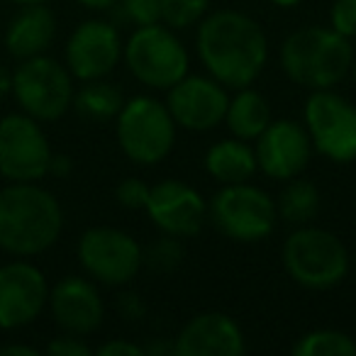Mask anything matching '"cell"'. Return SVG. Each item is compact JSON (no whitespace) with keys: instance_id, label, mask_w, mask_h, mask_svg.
Listing matches in <instances>:
<instances>
[{"instance_id":"cell-39","label":"cell","mask_w":356,"mask_h":356,"mask_svg":"<svg viewBox=\"0 0 356 356\" xmlns=\"http://www.w3.org/2000/svg\"><path fill=\"white\" fill-rule=\"evenodd\" d=\"M15 6H35V3H49V0H10Z\"/></svg>"},{"instance_id":"cell-16","label":"cell","mask_w":356,"mask_h":356,"mask_svg":"<svg viewBox=\"0 0 356 356\" xmlns=\"http://www.w3.org/2000/svg\"><path fill=\"white\" fill-rule=\"evenodd\" d=\"M147 215L159 232L173 234V237H195L208 220V203L193 186L166 178L149 188Z\"/></svg>"},{"instance_id":"cell-30","label":"cell","mask_w":356,"mask_h":356,"mask_svg":"<svg viewBox=\"0 0 356 356\" xmlns=\"http://www.w3.org/2000/svg\"><path fill=\"white\" fill-rule=\"evenodd\" d=\"M47 354H51V356H90L93 349L86 344L83 337L69 334V332H66V334L56 337V339H51L49 344H47Z\"/></svg>"},{"instance_id":"cell-31","label":"cell","mask_w":356,"mask_h":356,"mask_svg":"<svg viewBox=\"0 0 356 356\" xmlns=\"http://www.w3.org/2000/svg\"><path fill=\"white\" fill-rule=\"evenodd\" d=\"M115 307H118L120 317L124 322H139L147 317V302L142 300V296L134 291H122L115 300Z\"/></svg>"},{"instance_id":"cell-24","label":"cell","mask_w":356,"mask_h":356,"mask_svg":"<svg viewBox=\"0 0 356 356\" xmlns=\"http://www.w3.org/2000/svg\"><path fill=\"white\" fill-rule=\"evenodd\" d=\"M293 354L296 356H354L356 354V341L351 339L346 332L339 330H312L307 334L298 337L293 344Z\"/></svg>"},{"instance_id":"cell-23","label":"cell","mask_w":356,"mask_h":356,"mask_svg":"<svg viewBox=\"0 0 356 356\" xmlns=\"http://www.w3.org/2000/svg\"><path fill=\"white\" fill-rule=\"evenodd\" d=\"M124 105V95L118 86L108 83L105 79L83 81L79 90L74 93L76 113L88 122H105V120H115L118 113Z\"/></svg>"},{"instance_id":"cell-2","label":"cell","mask_w":356,"mask_h":356,"mask_svg":"<svg viewBox=\"0 0 356 356\" xmlns=\"http://www.w3.org/2000/svg\"><path fill=\"white\" fill-rule=\"evenodd\" d=\"M64 229V210L54 193L37 184L0 188V249L30 259L56 244Z\"/></svg>"},{"instance_id":"cell-26","label":"cell","mask_w":356,"mask_h":356,"mask_svg":"<svg viewBox=\"0 0 356 356\" xmlns=\"http://www.w3.org/2000/svg\"><path fill=\"white\" fill-rule=\"evenodd\" d=\"M210 0H161V22L171 30L193 27L208 15Z\"/></svg>"},{"instance_id":"cell-18","label":"cell","mask_w":356,"mask_h":356,"mask_svg":"<svg viewBox=\"0 0 356 356\" xmlns=\"http://www.w3.org/2000/svg\"><path fill=\"white\" fill-rule=\"evenodd\" d=\"M244 349L242 327L218 310L195 315L173 337L176 356H239Z\"/></svg>"},{"instance_id":"cell-8","label":"cell","mask_w":356,"mask_h":356,"mask_svg":"<svg viewBox=\"0 0 356 356\" xmlns=\"http://www.w3.org/2000/svg\"><path fill=\"white\" fill-rule=\"evenodd\" d=\"M74 76L51 56H30L13 71V95L37 122H54L74 105Z\"/></svg>"},{"instance_id":"cell-13","label":"cell","mask_w":356,"mask_h":356,"mask_svg":"<svg viewBox=\"0 0 356 356\" xmlns=\"http://www.w3.org/2000/svg\"><path fill=\"white\" fill-rule=\"evenodd\" d=\"M122 49V37L115 22L86 20L66 42V69L79 81L105 79L120 64Z\"/></svg>"},{"instance_id":"cell-12","label":"cell","mask_w":356,"mask_h":356,"mask_svg":"<svg viewBox=\"0 0 356 356\" xmlns=\"http://www.w3.org/2000/svg\"><path fill=\"white\" fill-rule=\"evenodd\" d=\"M229 95L213 76H191L173 83L166 95V108L173 122L188 132H210L225 122Z\"/></svg>"},{"instance_id":"cell-27","label":"cell","mask_w":356,"mask_h":356,"mask_svg":"<svg viewBox=\"0 0 356 356\" xmlns=\"http://www.w3.org/2000/svg\"><path fill=\"white\" fill-rule=\"evenodd\" d=\"M120 20L132 22L134 27L161 22V0H120L113 8Z\"/></svg>"},{"instance_id":"cell-1","label":"cell","mask_w":356,"mask_h":356,"mask_svg":"<svg viewBox=\"0 0 356 356\" xmlns=\"http://www.w3.org/2000/svg\"><path fill=\"white\" fill-rule=\"evenodd\" d=\"M198 59L208 76L225 88H247L268 61V37L254 17L242 10H215L198 22Z\"/></svg>"},{"instance_id":"cell-34","label":"cell","mask_w":356,"mask_h":356,"mask_svg":"<svg viewBox=\"0 0 356 356\" xmlns=\"http://www.w3.org/2000/svg\"><path fill=\"white\" fill-rule=\"evenodd\" d=\"M40 351L30 344H6L0 346V356H37Z\"/></svg>"},{"instance_id":"cell-29","label":"cell","mask_w":356,"mask_h":356,"mask_svg":"<svg viewBox=\"0 0 356 356\" xmlns=\"http://www.w3.org/2000/svg\"><path fill=\"white\" fill-rule=\"evenodd\" d=\"M330 27L346 40L356 37V0H334L330 8Z\"/></svg>"},{"instance_id":"cell-20","label":"cell","mask_w":356,"mask_h":356,"mask_svg":"<svg viewBox=\"0 0 356 356\" xmlns=\"http://www.w3.org/2000/svg\"><path fill=\"white\" fill-rule=\"evenodd\" d=\"M205 171L215 178L220 186L244 184L259 171L254 147H249L244 139H222L215 142L205 154Z\"/></svg>"},{"instance_id":"cell-19","label":"cell","mask_w":356,"mask_h":356,"mask_svg":"<svg viewBox=\"0 0 356 356\" xmlns=\"http://www.w3.org/2000/svg\"><path fill=\"white\" fill-rule=\"evenodd\" d=\"M56 37V17L47 3L22 6L6 30V49L15 59L44 54Z\"/></svg>"},{"instance_id":"cell-32","label":"cell","mask_w":356,"mask_h":356,"mask_svg":"<svg viewBox=\"0 0 356 356\" xmlns=\"http://www.w3.org/2000/svg\"><path fill=\"white\" fill-rule=\"evenodd\" d=\"M98 356H144V346L127 339H108L95 349Z\"/></svg>"},{"instance_id":"cell-3","label":"cell","mask_w":356,"mask_h":356,"mask_svg":"<svg viewBox=\"0 0 356 356\" xmlns=\"http://www.w3.org/2000/svg\"><path fill=\"white\" fill-rule=\"evenodd\" d=\"M354 47L332 27H300L281 47V66L293 83L302 88H334L351 71Z\"/></svg>"},{"instance_id":"cell-22","label":"cell","mask_w":356,"mask_h":356,"mask_svg":"<svg viewBox=\"0 0 356 356\" xmlns=\"http://www.w3.org/2000/svg\"><path fill=\"white\" fill-rule=\"evenodd\" d=\"M322 205V195L312 181L307 178H291L283 186L281 195L276 198V210L278 218L283 222L293 225V227H300V225H310L317 218Z\"/></svg>"},{"instance_id":"cell-10","label":"cell","mask_w":356,"mask_h":356,"mask_svg":"<svg viewBox=\"0 0 356 356\" xmlns=\"http://www.w3.org/2000/svg\"><path fill=\"white\" fill-rule=\"evenodd\" d=\"M312 149L334 163L356 161V105L332 88L312 90L305 103Z\"/></svg>"},{"instance_id":"cell-36","label":"cell","mask_w":356,"mask_h":356,"mask_svg":"<svg viewBox=\"0 0 356 356\" xmlns=\"http://www.w3.org/2000/svg\"><path fill=\"white\" fill-rule=\"evenodd\" d=\"M8 93H13V71L0 64V98H6Z\"/></svg>"},{"instance_id":"cell-33","label":"cell","mask_w":356,"mask_h":356,"mask_svg":"<svg viewBox=\"0 0 356 356\" xmlns=\"http://www.w3.org/2000/svg\"><path fill=\"white\" fill-rule=\"evenodd\" d=\"M71 171H74V161H71L69 154H51V161H49V176L66 178Z\"/></svg>"},{"instance_id":"cell-28","label":"cell","mask_w":356,"mask_h":356,"mask_svg":"<svg viewBox=\"0 0 356 356\" xmlns=\"http://www.w3.org/2000/svg\"><path fill=\"white\" fill-rule=\"evenodd\" d=\"M149 188L137 176H129L124 181H120L118 188H115V200L120 203V208L124 210H144L147 208V200H149Z\"/></svg>"},{"instance_id":"cell-37","label":"cell","mask_w":356,"mask_h":356,"mask_svg":"<svg viewBox=\"0 0 356 356\" xmlns=\"http://www.w3.org/2000/svg\"><path fill=\"white\" fill-rule=\"evenodd\" d=\"M81 6L90 8V10H113L120 0H79Z\"/></svg>"},{"instance_id":"cell-40","label":"cell","mask_w":356,"mask_h":356,"mask_svg":"<svg viewBox=\"0 0 356 356\" xmlns=\"http://www.w3.org/2000/svg\"><path fill=\"white\" fill-rule=\"evenodd\" d=\"M351 76H354V81H356V56H354V64H351Z\"/></svg>"},{"instance_id":"cell-4","label":"cell","mask_w":356,"mask_h":356,"mask_svg":"<svg viewBox=\"0 0 356 356\" xmlns=\"http://www.w3.org/2000/svg\"><path fill=\"white\" fill-rule=\"evenodd\" d=\"M286 273L307 291H330L349 273V252L334 232L312 225L296 227L283 242Z\"/></svg>"},{"instance_id":"cell-21","label":"cell","mask_w":356,"mask_h":356,"mask_svg":"<svg viewBox=\"0 0 356 356\" xmlns=\"http://www.w3.org/2000/svg\"><path fill=\"white\" fill-rule=\"evenodd\" d=\"M271 120V105L252 86L239 88L237 95L229 98L227 113H225V122H227L229 132L244 142H254L268 127Z\"/></svg>"},{"instance_id":"cell-7","label":"cell","mask_w":356,"mask_h":356,"mask_svg":"<svg viewBox=\"0 0 356 356\" xmlns=\"http://www.w3.org/2000/svg\"><path fill=\"white\" fill-rule=\"evenodd\" d=\"M208 218L218 232L232 242L254 244L266 239L276 229L278 210L276 200L259 186L229 184L220 186L208 203Z\"/></svg>"},{"instance_id":"cell-11","label":"cell","mask_w":356,"mask_h":356,"mask_svg":"<svg viewBox=\"0 0 356 356\" xmlns=\"http://www.w3.org/2000/svg\"><path fill=\"white\" fill-rule=\"evenodd\" d=\"M51 147L42 124L25 113L0 120V176L10 184H37L49 173Z\"/></svg>"},{"instance_id":"cell-38","label":"cell","mask_w":356,"mask_h":356,"mask_svg":"<svg viewBox=\"0 0 356 356\" xmlns=\"http://www.w3.org/2000/svg\"><path fill=\"white\" fill-rule=\"evenodd\" d=\"M271 3L278 8H296V6H300L302 0H271Z\"/></svg>"},{"instance_id":"cell-5","label":"cell","mask_w":356,"mask_h":356,"mask_svg":"<svg viewBox=\"0 0 356 356\" xmlns=\"http://www.w3.org/2000/svg\"><path fill=\"white\" fill-rule=\"evenodd\" d=\"M176 129L166 103L154 95H134L124 100L115 118V137L122 154L137 166H156L171 154Z\"/></svg>"},{"instance_id":"cell-15","label":"cell","mask_w":356,"mask_h":356,"mask_svg":"<svg viewBox=\"0 0 356 356\" xmlns=\"http://www.w3.org/2000/svg\"><path fill=\"white\" fill-rule=\"evenodd\" d=\"M49 300L47 276L30 261L0 266V330H20L42 315Z\"/></svg>"},{"instance_id":"cell-17","label":"cell","mask_w":356,"mask_h":356,"mask_svg":"<svg viewBox=\"0 0 356 356\" xmlns=\"http://www.w3.org/2000/svg\"><path fill=\"white\" fill-rule=\"evenodd\" d=\"M54 322L69 334L88 337L100 330L105 320V302L100 291L90 278L83 276H66L49 288V300Z\"/></svg>"},{"instance_id":"cell-6","label":"cell","mask_w":356,"mask_h":356,"mask_svg":"<svg viewBox=\"0 0 356 356\" xmlns=\"http://www.w3.org/2000/svg\"><path fill=\"white\" fill-rule=\"evenodd\" d=\"M122 56L129 74L154 90H168L191 69L188 49L176 32L161 22L134 27L124 42Z\"/></svg>"},{"instance_id":"cell-41","label":"cell","mask_w":356,"mask_h":356,"mask_svg":"<svg viewBox=\"0 0 356 356\" xmlns=\"http://www.w3.org/2000/svg\"><path fill=\"white\" fill-rule=\"evenodd\" d=\"M354 261H356V254H354Z\"/></svg>"},{"instance_id":"cell-14","label":"cell","mask_w":356,"mask_h":356,"mask_svg":"<svg viewBox=\"0 0 356 356\" xmlns=\"http://www.w3.org/2000/svg\"><path fill=\"white\" fill-rule=\"evenodd\" d=\"M259 171L273 181H291L307 168L312 156V142L305 124L291 118L271 120L268 127L254 139Z\"/></svg>"},{"instance_id":"cell-25","label":"cell","mask_w":356,"mask_h":356,"mask_svg":"<svg viewBox=\"0 0 356 356\" xmlns=\"http://www.w3.org/2000/svg\"><path fill=\"white\" fill-rule=\"evenodd\" d=\"M186 259L184 239L173 237V234H163L154 239L147 249H144V266L152 268L154 273H173Z\"/></svg>"},{"instance_id":"cell-9","label":"cell","mask_w":356,"mask_h":356,"mask_svg":"<svg viewBox=\"0 0 356 356\" xmlns=\"http://www.w3.org/2000/svg\"><path fill=\"white\" fill-rule=\"evenodd\" d=\"M79 264L88 278L108 288H122L139 276L144 249L132 234L118 227H90L79 239Z\"/></svg>"},{"instance_id":"cell-35","label":"cell","mask_w":356,"mask_h":356,"mask_svg":"<svg viewBox=\"0 0 356 356\" xmlns=\"http://www.w3.org/2000/svg\"><path fill=\"white\" fill-rule=\"evenodd\" d=\"M144 354L149 356H163V354H173L176 356V351H173V341H168V344H163L161 339H154L152 344L144 346Z\"/></svg>"}]
</instances>
